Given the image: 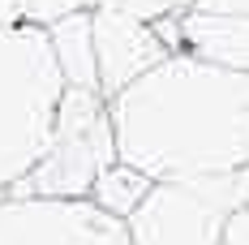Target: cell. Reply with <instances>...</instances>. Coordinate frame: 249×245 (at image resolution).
Here are the masks:
<instances>
[{"label": "cell", "mask_w": 249, "mask_h": 245, "mask_svg": "<svg viewBox=\"0 0 249 245\" xmlns=\"http://www.w3.org/2000/svg\"><path fill=\"white\" fill-rule=\"evenodd\" d=\"M22 4H26V0H0V30H9V26H18V22H26Z\"/></svg>", "instance_id": "obj_14"}, {"label": "cell", "mask_w": 249, "mask_h": 245, "mask_svg": "<svg viewBox=\"0 0 249 245\" xmlns=\"http://www.w3.org/2000/svg\"><path fill=\"white\" fill-rule=\"evenodd\" d=\"M60 95L65 74L48 26L18 22L0 30V194H9L43 159Z\"/></svg>", "instance_id": "obj_2"}, {"label": "cell", "mask_w": 249, "mask_h": 245, "mask_svg": "<svg viewBox=\"0 0 249 245\" xmlns=\"http://www.w3.org/2000/svg\"><path fill=\"white\" fill-rule=\"evenodd\" d=\"M116 159L150 181L249 168V74L172 52L107 99Z\"/></svg>", "instance_id": "obj_1"}, {"label": "cell", "mask_w": 249, "mask_h": 245, "mask_svg": "<svg viewBox=\"0 0 249 245\" xmlns=\"http://www.w3.org/2000/svg\"><path fill=\"white\" fill-rule=\"evenodd\" d=\"M194 9H206V13H241V18H249V0H198Z\"/></svg>", "instance_id": "obj_13"}, {"label": "cell", "mask_w": 249, "mask_h": 245, "mask_svg": "<svg viewBox=\"0 0 249 245\" xmlns=\"http://www.w3.org/2000/svg\"><path fill=\"white\" fill-rule=\"evenodd\" d=\"M180 52H189L198 60H211V65H224V69L249 74V18L189 9L180 18Z\"/></svg>", "instance_id": "obj_7"}, {"label": "cell", "mask_w": 249, "mask_h": 245, "mask_svg": "<svg viewBox=\"0 0 249 245\" xmlns=\"http://www.w3.org/2000/svg\"><path fill=\"white\" fill-rule=\"evenodd\" d=\"M56 65L65 74V86H82V91H99V65H95V26L90 13H69L60 22L48 26Z\"/></svg>", "instance_id": "obj_8"}, {"label": "cell", "mask_w": 249, "mask_h": 245, "mask_svg": "<svg viewBox=\"0 0 249 245\" xmlns=\"http://www.w3.org/2000/svg\"><path fill=\"white\" fill-rule=\"evenodd\" d=\"M150 181L146 172H138V168H129V164H107V168L99 172V181L90 185V198L99 202L103 211H112V215H121V220H129L133 215V207L142 202V198L150 194Z\"/></svg>", "instance_id": "obj_9"}, {"label": "cell", "mask_w": 249, "mask_h": 245, "mask_svg": "<svg viewBox=\"0 0 249 245\" xmlns=\"http://www.w3.org/2000/svg\"><path fill=\"white\" fill-rule=\"evenodd\" d=\"M219 245H249V207H236V211L228 215Z\"/></svg>", "instance_id": "obj_12"}, {"label": "cell", "mask_w": 249, "mask_h": 245, "mask_svg": "<svg viewBox=\"0 0 249 245\" xmlns=\"http://www.w3.org/2000/svg\"><path fill=\"white\" fill-rule=\"evenodd\" d=\"M249 168L228 176H194V181H155L150 194L129 215L133 245H219L224 224L236 207H245Z\"/></svg>", "instance_id": "obj_4"}, {"label": "cell", "mask_w": 249, "mask_h": 245, "mask_svg": "<svg viewBox=\"0 0 249 245\" xmlns=\"http://www.w3.org/2000/svg\"><path fill=\"white\" fill-rule=\"evenodd\" d=\"M95 26V65H99V95L112 99L129 82L150 74L159 60H168L172 48L159 39V30L129 13L124 4H103L90 13Z\"/></svg>", "instance_id": "obj_6"}, {"label": "cell", "mask_w": 249, "mask_h": 245, "mask_svg": "<svg viewBox=\"0 0 249 245\" xmlns=\"http://www.w3.org/2000/svg\"><path fill=\"white\" fill-rule=\"evenodd\" d=\"M0 245H133L129 224L95 198H0Z\"/></svg>", "instance_id": "obj_5"}, {"label": "cell", "mask_w": 249, "mask_h": 245, "mask_svg": "<svg viewBox=\"0 0 249 245\" xmlns=\"http://www.w3.org/2000/svg\"><path fill=\"white\" fill-rule=\"evenodd\" d=\"M116 4H124L129 13H138L142 22H163V18H185L198 0H116Z\"/></svg>", "instance_id": "obj_11"}, {"label": "cell", "mask_w": 249, "mask_h": 245, "mask_svg": "<svg viewBox=\"0 0 249 245\" xmlns=\"http://www.w3.org/2000/svg\"><path fill=\"white\" fill-rule=\"evenodd\" d=\"M245 207H249V189H245Z\"/></svg>", "instance_id": "obj_15"}, {"label": "cell", "mask_w": 249, "mask_h": 245, "mask_svg": "<svg viewBox=\"0 0 249 245\" xmlns=\"http://www.w3.org/2000/svg\"><path fill=\"white\" fill-rule=\"evenodd\" d=\"M107 164H116V138H112L107 99L99 91L65 86L43 159L26 172L9 194H18V198H26V194L90 198V185L99 181V172Z\"/></svg>", "instance_id": "obj_3"}, {"label": "cell", "mask_w": 249, "mask_h": 245, "mask_svg": "<svg viewBox=\"0 0 249 245\" xmlns=\"http://www.w3.org/2000/svg\"><path fill=\"white\" fill-rule=\"evenodd\" d=\"M103 4H116V0H26L22 13H26V22H35V26H52L60 18H69V13H95Z\"/></svg>", "instance_id": "obj_10"}]
</instances>
